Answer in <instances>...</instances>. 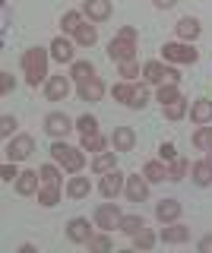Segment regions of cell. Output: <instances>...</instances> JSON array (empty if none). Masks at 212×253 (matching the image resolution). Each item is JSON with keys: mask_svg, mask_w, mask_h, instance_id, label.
Wrapping results in <instances>:
<instances>
[{"mask_svg": "<svg viewBox=\"0 0 212 253\" xmlns=\"http://www.w3.org/2000/svg\"><path fill=\"white\" fill-rule=\"evenodd\" d=\"M143 177L149 184H159V180H168V168H165V162H146L143 168Z\"/></svg>", "mask_w": 212, "mask_h": 253, "instance_id": "cell-28", "label": "cell"}, {"mask_svg": "<svg viewBox=\"0 0 212 253\" xmlns=\"http://www.w3.org/2000/svg\"><path fill=\"white\" fill-rule=\"evenodd\" d=\"M117 38H127V42H136V29H133V26H121V29H117Z\"/></svg>", "mask_w": 212, "mask_h": 253, "instance_id": "cell-47", "label": "cell"}, {"mask_svg": "<svg viewBox=\"0 0 212 253\" xmlns=\"http://www.w3.org/2000/svg\"><path fill=\"white\" fill-rule=\"evenodd\" d=\"M111 13H114L111 0H85V3H83V16L89 22H108Z\"/></svg>", "mask_w": 212, "mask_h": 253, "instance_id": "cell-11", "label": "cell"}, {"mask_svg": "<svg viewBox=\"0 0 212 253\" xmlns=\"http://www.w3.org/2000/svg\"><path fill=\"white\" fill-rule=\"evenodd\" d=\"M184 114H187V101H184V98H177V101H171V105H165V117H168V121H180Z\"/></svg>", "mask_w": 212, "mask_h": 253, "instance_id": "cell-40", "label": "cell"}, {"mask_svg": "<svg viewBox=\"0 0 212 253\" xmlns=\"http://www.w3.org/2000/svg\"><path fill=\"white\" fill-rule=\"evenodd\" d=\"M48 60H51V51H44V47H29V51H22V73H26V83L32 85V89L48 79Z\"/></svg>", "mask_w": 212, "mask_h": 253, "instance_id": "cell-1", "label": "cell"}, {"mask_svg": "<svg viewBox=\"0 0 212 253\" xmlns=\"http://www.w3.org/2000/svg\"><path fill=\"white\" fill-rule=\"evenodd\" d=\"M117 168V152H98L95 158H92V171L95 174H108Z\"/></svg>", "mask_w": 212, "mask_h": 253, "instance_id": "cell-23", "label": "cell"}, {"mask_svg": "<svg viewBox=\"0 0 212 253\" xmlns=\"http://www.w3.org/2000/svg\"><path fill=\"white\" fill-rule=\"evenodd\" d=\"M108 57L114 63H127V60H136V42H127V38H111L108 44Z\"/></svg>", "mask_w": 212, "mask_h": 253, "instance_id": "cell-10", "label": "cell"}, {"mask_svg": "<svg viewBox=\"0 0 212 253\" xmlns=\"http://www.w3.org/2000/svg\"><path fill=\"white\" fill-rule=\"evenodd\" d=\"M85 247H89V250H98V253H105V250H111V237H108V231H101V234H92Z\"/></svg>", "mask_w": 212, "mask_h": 253, "instance_id": "cell-39", "label": "cell"}, {"mask_svg": "<svg viewBox=\"0 0 212 253\" xmlns=\"http://www.w3.org/2000/svg\"><path fill=\"white\" fill-rule=\"evenodd\" d=\"M177 35L184 38V42H193V38H200V19H193V16H184V19L177 22Z\"/></svg>", "mask_w": 212, "mask_h": 253, "instance_id": "cell-24", "label": "cell"}, {"mask_svg": "<svg viewBox=\"0 0 212 253\" xmlns=\"http://www.w3.org/2000/svg\"><path fill=\"white\" fill-rule=\"evenodd\" d=\"M162 54L168 63H196L200 60V51L193 47V42H168L162 47Z\"/></svg>", "mask_w": 212, "mask_h": 253, "instance_id": "cell-3", "label": "cell"}, {"mask_svg": "<svg viewBox=\"0 0 212 253\" xmlns=\"http://www.w3.org/2000/svg\"><path fill=\"white\" fill-rule=\"evenodd\" d=\"M76 95H80V101L95 105V101H101V95H105V83H101L98 76L85 79V83H76Z\"/></svg>", "mask_w": 212, "mask_h": 253, "instance_id": "cell-12", "label": "cell"}, {"mask_svg": "<svg viewBox=\"0 0 212 253\" xmlns=\"http://www.w3.org/2000/svg\"><path fill=\"white\" fill-rule=\"evenodd\" d=\"M85 149H76V146H67V142H54L51 146V158L60 165L64 171H70V174H80L83 171V165H85Z\"/></svg>", "mask_w": 212, "mask_h": 253, "instance_id": "cell-2", "label": "cell"}, {"mask_svg": "<svg viewBox=\"0 0 212 253\" xmlns=\"http://www.w3.org/2000/svg\"><path fill=\"white\" fill-rule=\"evenodd\" d=\"M162 241L165 244H184V241H190V228H184V225H177V221H168V225L162 228Z\"/></svg>", "mask_w": 212, "mask_h": 253, "instance_id": "cell-20", "label": "cell"}, {"mask_svg": "<svg viewBox=\"0 0 212 253\" xmlns=\"http://www.w3.org/2000/svg\"><path fill=\"white\" fill-rule=\"evenodd\" d=\"M16 117H13V114H3V121H0V136H3V139H10L13 136V133H16Z\"/></svg>", "mask_w": 212, "mask_h": 253, "instance_id": "cell-42", "label": "cell"}, {"mask_svg": "<svg viewBox=\"0 0 212 253\" xmlns=\"http://www.w3.org/2000/svg\"><path fill=\"white\" fill-rule=\"evenodd\" d=\"M143 228H146V221H143V215H124V221H121V231L124 234H139V231H143Z\"/></svg>", "mask_w": 212, "mask_h": 253, "instance_id": "cell-36", "label": "cell"}, {"mask_svg": "<svg viewBox=\"0 0 212 253\" xmlns=\"http://www.w3.org/2000/svg\"><path fill=\"white\" fill-rule=\"evenodd\" d=\"M193 146L200 149V152H209V149H212V126H209V124L196 126V133H193Z\"/></svg>", "mask_w": 212, "mask_h": 253, "instance_id": "cell-29", "label": "cell"}, {"mask_svg": "<svg viewBox=\"0 0 212 253\" xmlns=\"http://www.w3.org/2000/svg\"><path fill=\"white\" fill-rule=\"evenodd\" d=\"M152 3H155V6H159V10H171V6H174V3H177V0H152Z\"/></svg>", "mask_w": 212, "mask_h": 253, "instance_id": "cell-49", "label": "cell"}, {"mask_svg": "<svg viewBox=\"0 0 212 253\" xmlns=\"http://www.w3.org/2000/svg\"><path fill=\"white\" fill-rule=\"evenodd\" d=\"M76 44H80V47H92V44H95L98 42V29L95 26H89V22H83V26L80 29H76Z\"/></svg>", "mask_w": 212, "mask_h": 253, "instance_id": "cell-26", "label": "cell"}, {"mask_svg": "<svg viewBox=\"0 0 212 253\" xmlns=\"http://www.w3.org/2000/svg\"><path fill=\"white\" fill-rule=\"evenodd\" d=\"M124 193H127L130 203H146V196H149V180L143 177V174H130Z\"/></svg>", "mask_w": 212, "mask_h": 253, "instance_id": "cell-14", "label": "cell"}, {"mask_svg": "<svg viewBox=\"0 0 212 253\" xmlns=\"http://www.w3.org/2000/svg\"><path fill=\"white\" fill-rule=\"evenodd\" d=\"M35 152V139L32 136H26V133H19V136H13L10 139V146H6V158L10 162H26L29 155Z\"/></svg>", "mask_w": 212, "mask_h": 253, "instance_id": "cell-9", "label": "cell"}, {"mask_svg": "<svg viewBox=\"0 0 212 253\" xmlns=\"http://www.w3.org/2000/svg\"><path fill=\"white\" fill-rule=\"evenodd\" d=\"M146 105H149V83H139V85H136V92H133V101H130V108L143 111Z\"/></svg>", "mask_w": 212, "mask_h": 253, "instance_id": "cell-38", "label": "cell"}, {"mask_svg": "<svg viewBox=\"0 0 212 253\" xmlns=\"http://www.w3.org/2000/svg\"><path fill=\"white\" fill-rule=\"evenodd\" d=\"M48 51H51V57L57 60V63H73V60H76V54H73V42H67L64 35H60V38H54Z\"/></svg>", "mask_w": 212, "mask_h": 253, "instance_id": "cell-17", "label": "cell"}, {"mask_svg": "<svg viewBox=\"0 0 212 253\" xmlns=\"http://www.w3.org/2000/svg\"><path fill=\"white\" fill-rule=\"evenodd\" d=\"M190 177H193L196 187H209V184H212V165H209V162L190 165Z\"/></svg>", "mask_w": 212, "mask_h": 253, "instance_id": "cell-22", "label": "cell"}, {"mask_svg": "<svg viewBox=\"0 0 212 253\" xmlns=\"http://www.w3.org/2000/svg\"><path fill=\"white\" fill-rule=\"evenodd\" d=\"M206 162H209V165H212V149H209V152H206Z\"/></svg>", "mask_w": 212, "mask_h": 253, "instance_id": "cell-50", "label": "cell"}, {"mask_svg": "<svg viewBox=\"0 0 212 253\" xmlns=\"http://www.w3.org/2000/svg\"><path fill=\"white\" fill-rule=\"evenodd\" d=\"M108 142H111V139H105L101 133H92V136H83V149L98 155V152H105V149H108Z\"/></svg>", "mask_w": 212, "mask_h": 253, "instance_id": "cell-35", "label": "cell"}, {"mask_svg": "<svg viewBox=\"0 0 212 253\" xmlns=\"http://www.w3.org/2000/svg\"><path fill=\"white\" fill-rule=\"evenodd\" d=\"M13 89H16V79H13V73H6V70H3V73H0V92L10 95Z\"/></svg>", "mask_w": 212, "mask_h": 253, "instance_id": "cell-46", "label": "cell"}, {"mask_svg": "<svg viewBox=\"0 0 212 253\" xmlns=\"http://www.w3.org/2000/svg\"><path fill=\"white\" fill-rule=\"evenodd\" d=\"M143 79L149 85H162V83H177L180 73L174 67H165L162 60H149L146 67H143Z\"/></svg>", "mask_w": 212, "mask_h": 253, "instance_id": "cell-4", "label": "cell"}, {"mask_svg": "<svg viewBox=\"0 0 212 253\" xmlns=\"http://www.w3.org/2000/svg\"><path fill=\"white\" fill-rule=\"evenodd\" d=\"M121 76L127 79V83H130V79H136V76H139V63H136V60H127V63H121Z\"/></svg>", "mask_w": 212, "mask_h": 253, "instance_id": "cell-44", "label": "cell"}, {"mask_svg": "<svg viewBox=\"0 0 212 253\" xmlns=\"http://www.w3.org/2000/svg\"><path fill=\"white\" fill-rule=\"evenodd\" d=\"M124 187H127V174L124 171H108V174H101V184H98V190H101V196L105 200H117V196L124 193Z\"/></svg>", "mask_w": 212, "mask_h": 253, "instance_id": "cell-6", "label": "cell"}, {"mask_svg": "<svg viewBox=\"0 0 212 253\" xmlns=\"http://www.w3.org/2000/svg\"><path fill=\"white\" fill-rule=\"evenodd\" d=\"M76 130H80L83 136H92V133H98V121L92 114H83L80 121H76Z\"/></svg>", "mask_w": 212, "mask_h": 253, "instance_id": "cell-41", "label": "cell"}, {"mask_svg": "<svg viewBox=\"0 0 212 253\" xmlns=\"http://www.w3.org/2000/svg\"><path fill=\"white\" fill-rule=\"evenodd\" d=\"M38 174H42V184L60 187V165H57V162H54V165H42V168H38Z\"/></svg>", "mask_w": 212, "mask_h": 253, "instance_id": "cell-33", "label": "cell"}, {"mask_svg": "<svg viewBox=\"0 0 212 253\" xmlns=\"http://www.w3.org/2000/svg\"><path fill=\"white\" fill-rule=\"evenodd\" d=\"M177 98H184V95H180V89H177V83H162L159 92H155V101H162V108L171 105V101H177Z\"/></svg>", "mask_w": 212, "mask_h": 253, "instance_id": "cell-27", "label": "cell"}, {"mask_svg": "<svg viewBox=\"0 0 212 253\" xmlns=\"http://www.w3.org/2000/svg\"><path fill=\"white\" fill-rule=\"evenodd\" d=\"M70 76H73V83H85V79L95 76V67L89 60H73L70 63Z\"/></svg>", "mask_w": 212, "mask_h": 253, "instance_id": "cell-25", "label": "cell"}, {"mask_svg": "<svg viewBox=\"0 0 212 253\" xmlns=\"http://www.w3.org/2000/svg\"><path fill=\"white\" fill-rule=\"evenodd\" d=\"M159 155H162V162H165V165H171V162L177 158V149H174V142H162V146H159Z\"/></svg>", "mask_w": 212, "mask_h": 253, "instance_id": "cell-43", "label": "cell"}, {"mask_svg": "<svg viewBox=\"0 0 212 253\" xmlns=\"http://www.w3.org/2000/svg\"><path fill=\"white\" fill-rule=\"evenodd\" d=\"M155 241H159V237H155L152 228H143L139 234H133V247H136V250H152Z\"/></svg>", "mask_w": 212, "mask_h": 253, "instance_id": "cell-34", "label": "cell"}, {"mask_svg": "<svg viewBox=\"0 0 212 253\" xmlns=\"http://www.w3.org/2000/svg\"><path fill=\"white\" fill-rule=\"evenodd\" d=\"M38 190H42V174L38 171H22L16 177V193L19 196H38Z\"/></svg>", "mask_w": 212, "mask_h": 253, "instance_id": "cell-16", "label": "cell"}, {"mask_svg": "<svg viewBox=\"0 0 212 253\" xmlns=\"http://www.w3.org/2000/svg\"><path fill=\"white\" fill-rule=\"evenodd\" d=\"M196 247H200V253H212V234L200 237V244H196Z\"/></svg>", "mask_w": 212, "mask_h": 253, "instance_id": "cell-48", "label": "cell"}, {"mask_svg": "<svg viewBox=\"0 0 212 253\" xmlns=\"http://www.w3.org/2000/svg\"><path fill=\"white\" fill-rule=\"evenodd\" d=\"M180 209H184V206H180L177 200H162L159 206H155V218H159L162 225H168V221H177V218H180Z\"/></svg>", "mask_w": 212, "mask_h": 253, "instance_id": "cell-18", "label": "cell"}, {"mask_svg": "<svg viewBox=\"0 0 212 253\" xmlns=\"http://www.w3.org/2000/svg\"><path fill=\"white\" fill-rule=\"evenodd\" d=\"M133 92H136V85L127 83V79H124V83H117L114 89H111L114 101H121V105H127V108H130V101H133Z\"/></svg>", "mask_w": 212, "mask_h": 253, "instance_id": "cell-31", "label": "cell"}, {"mask_svg": "<svg viewBox=\"0 0 212 253\" xmlns=\"http://www.w3.org/2000/svg\"><path fill=\"white\" fill-rule=\"evenodd\" d=\"M60 203V187H48L42 184V190H38V206H44V209H51V206Z\"/></svg>", "mask_w": 212, "mask_h": 253, "instance_id": "cell-30", "label": "cell"}, {"mask_svg": "<svg viewBox=\"0 0 212 253\" xmlns=\"http://www.w3.org/2000/svg\"><path fill=\"white\" fill-rule=\"evenodd\" d=\"M124 221V212L117 203H101L95 209V228H101V231H114V228H121Z\"/></svg>", "mask_w": 212, "mask_h": 253, "instance_id": "cell-5", "label": "cell"}, {"mask_svg": "<svg viewBox=\"0 0 212 253\" xmlns=\"http://www.w3.org/2000/svg\"><path fill=\"white\" fill-rule=\"evenodd\" d=\"M70 89H73V76H64V73H57V76H48V85H44V95H48V101H64Z\"/></svg>", "mask_w": 212, "mask_h": 253, "instance_id": "cell-8", "label": "cell"}, {"mask_svg": "<svg viewBox=\"0 0 212 253\" xmlns=\"http://www.w3.org/2000/svg\"><path fill=\"white\" fill-rule=\"evenodd\" d=\"M0 177H3V180H6V184H13V180H16V177H19V171H16V165H13V162H10V158H6V165H3V168H0Z\"/></svg>", "mask_w": 212, "mask_h": 253, "instance_id": "cell-45", "label": "cell"}, {"mask_svg": "<svg viewBox=\"0 0 212 253\" xmlns=\"http://www.w3.org/2000/svg\"><path fill=\"white\" fill-rule=\"evenodd\" d=\"M89 193H92L89 177H83V174H73V177L67 180V196H70V200H85Z\"/></svg>", "mask_w": 212, "mask_h": 253, "instance_id": "cell-19", "label": "cell"}, {"mask_svg": "<svg viewBox=\"0 0 212 253\" xmlns=\"http://www.w3.org/2000/svg\"><path fill=\"white\" fill-rule=\"evenodd\" d=\"M108 139H111L114 152H133V146H136V133H133V126H114V133Z\"/></svg>", "mask_w": 212, "mask_h": 253, "instance_id": "cell-13", "label": "cell"}, {"mask_svg": "<svg viewBox=\"0 0 212 253\" xmlns=\"http://www.w3.org/2000/svg\"><path fill=\"white\" fill-rule=\"evenodd\" d=\"M83 19H85V16L80 10H70V13H64V19H60V29H64L67 35H76V29L83 26Z\"/></svg>", "mask_w": 212, "mask_h": 253, "instance_id": "cell-32", "label": "cell"}, {"mask_svg": "<svg viewBox=\"0 0 212 253\" xmlns=\"http://www.w3.org/2000/svg\"><path fill=\"white\" fill-rule=\"evenodd\" d=\"M70 130H76V126H73V121H70L64 111H51V114L44 117V133H48V136H54V139H64Z\"/></svg>", "mask_w": 212, "mask_h": 253, "instance_id": "cell-7", "label": "cell"}, {"mask_svg": "<svg viewBox=\"0 0 212 253\" xmlns=\"http://www.w3.org/2000/svg\"><path fill=\"white\" fill-rule=\"evenodd\" d=\"M187 174H190V165H187L184 158H174V162L168 165V180H184Z\"/></svg>", "mask_w": 212, "mask_h": 253, "instance_id": "cell-37", "label": "cell"}, {"mask_svg": "<svg viewBox=\"0 0 212 253\" xmlns=\"http://www.w3.org/2000/svg\"><path fill=\"white\" fill-rule=\"evenodd\" d=\"M190 121H193L196 126H203V124L212 121V101H209V98H196L193 105H190Z\"/></svg>", "mask_w": 212, "mask_h": 253, "instance_id": "cell-21", "label": "cell"}, {"mask_svg": "<svg viewBox=\"0 0 212 253\" xmlns=\"http://www.w3.org/2000/svg\"><path fill=\"white\" fill-rule=\"evenodd\" d=\"M92 234H95V231H92L89 218H70V221H67V237H70L73 244H89Z\"/></svg>", "mask_w": 212, "mask_h": 253, "instance_id": "cell-15", "label": "cell"}]
</instances>
